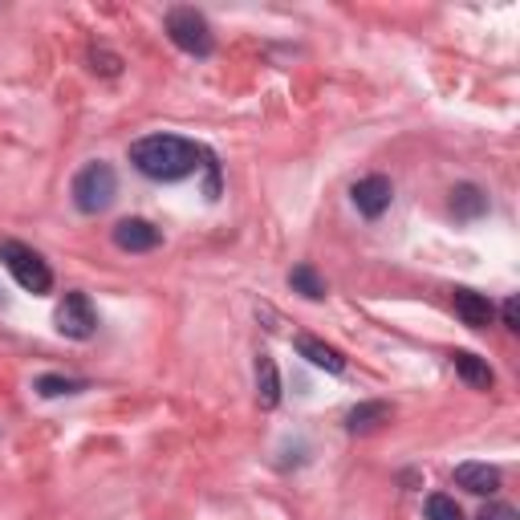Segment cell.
I'll return each mask as SVG.
<instances>
[{"label":"cell","instance_id":"obj_6","mask_svg":"<svg viewBox=\"0 0 520 520\" xmlns=\"http://www.w3.org/2000/svg\"><path fill=\"white\" fill-rule=\"evenodd\" d=\"M354 208L366 216V220H378L386 208H390V200H395V183H390L386 175H366V179H358L354 183Z\"/></svg>","mask_w":520,"mask_h":520},{"label":"cell","instance_id":"obj_14","mask_svg":"<svg viewBox=\"0 0 520 520\" xmlns=\"http://www.w3.org/2000/svg\"><path fill=\"white\" fill-rule=\"evenodd\" d=\"M451 366H455V374H460L468 386H476V390H492V382H496L492 366H488L480 354H472V350H455V354H451Z\"/></svg>","mask_w":520,"mask_h":520},{"label":"cell","instance_id":"obj_7","mask_svg":"<svg viewBox=\"0 0 520 520\" xmlns=\"http://www.w3.org/2000/svg\"><path fill=\"white\" fill-rule=\"evenodd\" d=\"M114 244L122 252H155L163 244V232L151 224V220H139V216H130L122 224H114Z\"/></svg>","mask_w":520,"mask_h":520},{"label":"cell","instance_id":"obj_4","mask_svg":"<svg viewBox=\"0 0 520 520\" xmlns=\"http://www.w3.org/2000/svg\"><path fill=\"white\" fill-rule=\"evenodd\" d=\"M114 195H118V175H114L110 163L98 159V163H86L74 175V204H78V212L98 216V212H106L114 204Z\"/></svg>","mask_w":520,"mask_h":520},{"label":"cell","instance_id":"obj_10","mask_svg":"<svg viewBox=\"0 0 520 520\" xmlns=\"http://www.w3.org/2000/svg\"><path fill=\"white\" fill-rule=\"evenodd\" d=\"M451 480H455V488H464L472 496H492L500 488V468H492V464H460L451 472Z\"/></svg>","mask_w":520,"mask_h":520},{"label":"cell","instance_id":"obj_16","mask_svg":"<svg viewBox=\"0 0 520 520\" xmlns=\"http://www.w3.org/2000/svg\"><path fill=\"white\" fill-rule=\"evenodd\" d=\"M289 289L301 293V297H309V301H321V297H325V281H321V273H317L313 265H297V269L289 273Z\"/></svg>","mask_w":520,"mask_h":520},{"label":"cell","instance_id":"obj_9","mask_svg":"<svg viewBox=\"0 0 520 520\" xmlns=\"http://www.w3.org/2000/svg\"><path fill=\"white\" fill-rule=\"evenodd\" d=\"M293 346H297V354H301L309 366H317V370H325V374H342V370H346V358H342L334 346H325L321 338H313V334H297Z\"/></svg>","mask_w":520,"mask_h":520},{"label":"cell","instance_id":"obj_19","mask_svg":"<svg viewBox=\"0 0 520 520\" xmlns=\"http://www.w3.org/2000/svg\"><path fill=\"white\" fill-rule=\"evenodd\" d=\"M500 317H504V330H512V334L520 330V313H516V297H508V301H504Z\"/></svg>","mask_w":520,"mask_h":520},{"label":"cell","instance_id":"obj_18","mask_svg":"<svg viewBox=\"0 0 520 520\" xmlns=\"http://www.w3.org/2000/svg\"><path fill=\"white\" fill-rule=\"evenodd\" d=\"M90 61H94V70L106 74V78H114V74L122 70V57L110 53V49H90Z\"/></svg>","mask_w":520,"mask_h":520},{"label":"cell","instance_id":"obj_15","mask_svg":"<svg viewBox=\"0 0 520 520\" xmlns=\"http://www.w3.org/2000/svg\"><path fill=\"white\" fill-rule=\"evenodd\" d=\"M90 382L86 378H65V374H41L37 382H33V390L41 399H61V395H82Z\"/></svg>","mask_w":520,"mask_h":520},{"label":"cell","instance_id":"obj_5","mask_svg":"<svg viewBox=\"0 0 520 520\" xmlns=\"http://www.w3.org/2000/svg\"><path fill=\"white\" fill-rule=\"evenodd\" d=\"M53 321H57V330H61L65 338L86 342V338H94V330H98V309L90 305L86 293H65Z\"/></svg>","mask_w":520,"mask_h":520},{"label":"cell","instance_id":"obj_12","mask_svg":"<svg viewBox=\"0 0 520 520\" xmlns=\"http://www.w3.org/2000/svg\"><path fill=\"white\" fill-rule=\"evenodd\" d=\"M390 419H395V407L382 403V399H374V403H358V407L346 415V427H350V435H370V431L386 427Z\"/></svg>","mask_w":520,"mask_h":520},{"label":"cell","instance_id":"obj_2","mask_svg":"<svg viewBox=\"0 0 520 520\" xmlns=\"http://www.w3.org/2000/svg\"><path fill=\"white\" fill-rule=\"evenodd\" d=\"M0 260H5V269L13 273V281H17L25 293L45 297V293L53 289V269H49V260H45L37 248H29V244H21V240H0Z\"/></svg>","mask_w":520,"mask_h":520},{"label":"cell","instance_id":"obj_8","mask_svg":"<svg viewBox=\"0 0 520 520\" xmlns=\"http://www.w3.org/2000/svg\"><path fill=\"white\" fill-rule=\"evenodd\" d=\"M451 305H455V313H460V321L472 325V330H488L492 317H496L492 301H488L484 293H476V289H455V293H451Z\"/></svg>","mask_w":520,"mask_h":520},{"label":"cell","instance_id":"obj_11","mask_svg":"<svg viewBox=\"0 0 520 520\" xmlns=\"http://www.w3.org/2000/svg\"><path fill=\"white\" fill-rule=\"evenodd\" d=\"M256 403L273 411L281 403V370L273 362V354H256Z\"/></svg>","mask_w":520,"mask_h":520},{"label":"cell","instance_id":"obj_13","mask_svg":"<svg viewBox=\"0 0 520 520\" xmlns=\"http://www.w3.org/2000/svg\"><path fill=\"white\" fill-rule=\"evenodd\" d=\"M451 216L455 220H480V216H488V191L476 187V183L451 187Z\"/></svg>","mask_w":520,"mask_h":520},{"label":"cell","instance_id":"obj_20","mask_svg":"<svg viewBox=\"0 0 520 520\" xmlns=\"http://www.w3.org/2000/svg\"><path fill=\"white\" fill-rule=\"evenodd\" d=\"M480 520H516V508L512 504H492L480 512Z\"/></svg>","mask_w":520,"mask_h":520},{"label":"cell","instance_id":"obj_17","mask_svg":"<svg viewBox=\"0 0 520 520\" xmlns=\"http://www.w3.org/2000/svg\"><path fill=\"white\" fill-rule=\"evenodd\" d=\"M427 520H464V508L455 504V496L435 492V496H427Z\"/></svg>","mask_w":520,"mask_h":520},{"label":"cell","instance_id":"obj_1","mask_svg":"<svg viewBox=\"0 0 520 520\" xmlns=\"http://www.w3.org/2000/svg\"><path fill=\"white\" fill-rule=\"evenodd\" d=\"M130 163L147 179L175 183V179H187L204 167V147H195L179 135H147L139 143H130Z\"/></svg>","mask_w":520,"mask_h":520},{"label":"cell","instance_id":"obj_3","mask_svg":"<svg viewBox=\"0 0 520 520\" xmlns=\"http://www.w3.org/2000/svg\"><path fill=\"white\" fill-rule=\"evenodd\" d=\"M163 29H167L171 45L183 49V53H191V57H208V53L216 49V37H212L208 17H204L200 9H191V5H175V9H167Z\"/></svg>","mask_w":520,"mask_h":520}]
</instances>
